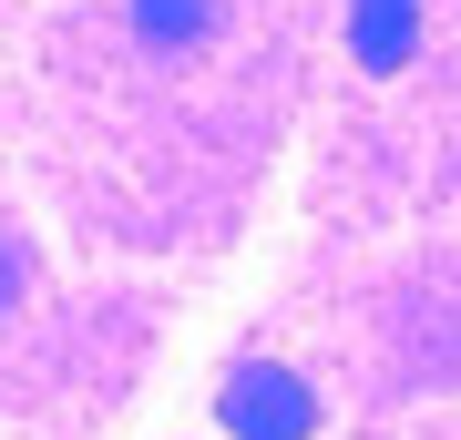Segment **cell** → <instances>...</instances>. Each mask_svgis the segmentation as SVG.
Instances as JSON below:
<instances>
[{
    "mask_svg": "<svg viewBox=\"0 0 461 440\" xmlns=\"http://www.w3.org/2000/svg\"><path fill=\"white\" fill-rule=\"evenodd\" d=\"M226 430L236 440H308L318 430V400H308V379L277 369V359H247V369H226Z\"/></svg>",
    "mask_w": 461,
    "mask_h": 440,
    "instance_id": "cell-1",
    "label": "cell"
},
{
    "mask_svg": "<svg viewBox=\"0 0 461 440\" xmlns=\"http://www.w3.org/2000/svg\"><path fill=\"white\" fill-rule=\"evenodd\" d=\"M348 51L359 72H400L420 51V0H348Z\"/></svg>",
    "mask_w": 461,
    "mask_h": 440,
    "instance_id": "cell-2",
    "label": "cell"
},
{
    "mask_svg": "<svg viewBox=\"0 0 461 440\" xmlns=\"http://www.w3.org/2000/svg\"><path fill=\"white\" fill-rule=\"evenodd\" d=\"M133 31H144L154 51L165 41H205L215 31V0H133Z\"/></svg>",
    "mask_w": 461,
    "mask_h": 440,
    "instance_id": "cell-3",
    "label": "cell"
},
{
    "mask_svg": "<svg viewBox=\"0 0 461 440\" xmlns=\"http://www.w3.org/2000/svg\"><path fill=\"white\" fill-rule=\"evenodd\" d=\"M21 287H32V256H21V246H11V236H0V318H11V308H21Z\"/></svg>",
    "mask_w": 461,
    "mask_h": 440,
    "instance_id": "cell-4",
    "label": "cell"
}]
</instances>
